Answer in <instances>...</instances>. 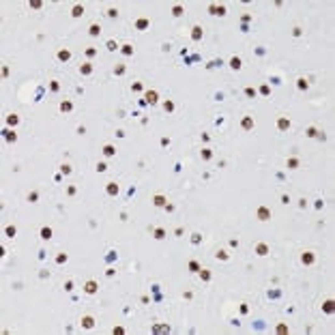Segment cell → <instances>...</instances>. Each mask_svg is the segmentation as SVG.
Returning a JSON list of instances; mask_svg holds the SVG:
<instances>
[{
	"mask_svg": "<svg viewBox=\"0 0 335 335\" xmlns=\"http://www.w3.org/2000/svg\"><path fill=\"white\" fill-rule=\"evenodd\" d=\"M153 204H155V206H159V208H163V206L168 204L166 196H155V198H153Z\"/></svg>",
	"mask_w": 335,
	"mask_h": 335,
	"instance_id": "12",
	"label": "cell"
},
{
	"mask_svg": "<svg viewBox=\"0 0 335 335\" xmlns=\"http://www.w3.org/2000/svg\"><path fill=\"white\" fill-rule=\"evenodd\" d=\"M97 290H99V286H97V281H95V279L86 281V286H84V292H86V294H95Z\"/></svg>",
	"mask_w": 335,
	"mask_h": 335,
	"instance_id": "5",
	"label": "cell"
},
{
	"mask_svg": "<svg viewBox=\"0 0 335 335\" xmlns=\"http://www.w3.org/2000/svg\"><path fill=\"white\" fill-rule=\"evenodd\" d=\"M41 239H45V241L52 239V228H48V226L41 228Z\"/></svg>",
	"mask_w": 335,
	"mask_h": 335,
	"instance_id": "23",
	"label": "cell"
},
{
	"mask_svg": "<svg viewBox=\"0 0 335 335\" xmlns=\"http://www.w3.org/2000/svg\"><path fill=\"white\" fill-rule=\"evenodd\" d=\"M277 129H279V131H288V129H290V120H288L286 116L277 118Z\"/></svg>",
	"mask_w": 335,
	"mask_h": 335,
	"instance_id": "6",
	"label": "cell"
},
{
	"mask_svg": "<svg viewBox=\"0 0 335 335\" xmlns=\"http://www.w3.org/2000/svg\"><path fill=\"white\" fill-rule=\"evenodd\" d=\"M200 279H202V281H208V279H211V271H208V269H200Z\"/></svg>",
	"mask_w": 335,
	"mask_h": 335,
	"instance_id": "30",
	"label": "cell"
},
{
	"mask_svg": "<svg viewBox=\"0 0 335 335\" xmlns=\"http://www.w3.org/2000/svg\"><path fill=\"white\" fill-rule=\"evenodd\" d=\"M4 140H7V142H15V140H17V133L15 131H9V129H4Z\"/></svg>",
	"mask_w": 335,
	"mask_h": 335,
	"instance_id": "20",
	"label": "cell"
},
{
	"mask_svg": "<svg viewBox=\"0 0 335 335\" xmlns=\"http://www.w3.org/2000/svg\"><path fill=\"white\" fill-rule=\"evenodd\" d=\"M247 311H249V307H247V305L243 303V305H241V314H247Z\"/></svg>",
	"mask_w": 335,
	"mask_h": 335,
	"instance_id": "54",
	"label": "cell"
},
{
	"mask_svg": "<svg viewBox=\"0 0 335 335\" xmlns=\"http://www.w3.org/2000/svg\"><path fill=\"white\" fill-rule=\"evenodd\" d=\"M105 170H108V163H105V161H99V163H97V172H105Z\"/></svg>",
	"mask_w": 335,
	"mask_h": 335,
	"instance_id": "39",
	"label": "cell"
},
{
	"mask_svg": "<svg viewBox=\"0 0 335 335\" xmlns=\"http://www.w3.org/2000/svg\"><path fill=\"white\" fill-rule=\"evenodd\" d=\"M256 215H258V219H260V221H269V219H271V208H266V206H260Z\"/></svg>",
	"mask_w": 335,
	"mask_h": 335,
	"instance_id": "3",
	"label": "cell"
},
{
	"mask_svg": "<svg viewBox=\"0 0 335 335\" xmlns=\"http://www.w3.org/2000/svg\"><path fill=\"white\" fill-rule=\"evenodd\" d=\"M105 191H108V196H118V185L116 183H105Z\"/></svg>",
	"mask_w": 335,
	"mask_h": 335,
	"instance_id": "9",
	"label": "cell"
},
{
	"mask_svg": "<svg viewBox=\"0 0 335 335\" xmlns=\"http://www.w3.org/2000/svg\"><path fill=\"white\" fill-rule=\"evenodd\" d=\"M157 101H159V95H157V90H146V93H144V103H150V105H155Z\"/></svg>",
	"mask_w": 335,
	"mask_h": 335,
	"instance_id": "2",
	"label": "cell"
},
{
	"mask_svg": "<svg viewBox=\"0 0 335 335\" xmlns=\"http://www.w3.org/2000/svg\"><path fill=\"white\" fill-rule=\"evenodd\" d=\"M131 90H135V93H138V90H142V84H140V82L131 84Z\"/></svg>",
	"mask_w": 335,
	"mask_h": 335,
	"instance_id": "50",
	"label": "cell"
},
{
	"mask_svg": "<svg viewBox=\"0 0 335 335\" xmlns=\"http://www.w3.org/2000/svg\"><path fill=\"white\" fill-rule=\"evenodd\" d=\"M241 67H243V62H241V58H239V56H232V58H230V69H234V71H239Z\"/></svg>",
	"mask_w": 335,
	"mask_h": 335,
	"instance_id": "10",
	"label": "cell"
},
{
	"mask_svg": "<svg viewBox=\"0 0 335 335\" xmlns=\"http://www.w3.org/2000/svg\"><path fill=\"white\" fill-rule=\"evenodd\" d=\"M114 73H116V75H122V73H125V65H118V67L114 69Z\"/></svg>",
	"mask_w": 335,
	"mask_h": 335,
	"instance_id": "47",
	"label": "cell"
},
{
	"mask_svg": "<svg viewBox=\"0 0 335 335\" xmlns=\"http://www.w3.org/2000/svg\"><path fill=\"white\" fill-rule=\"evenodd\" d=\"M56 262L65 264V262H67V253H58V256H56Z\"/></svg>",
	"mask_w": 335,
	"mask_h": 335,
	"instance_id": "41",
	"label": "cell"
},
{
	"mask_svg": "<svg viewBox=\"0 0 335 335\" xmlns=\"http://www.w3.org/2000/svg\"><path fill=\"white\" fill-rule=\"evenodd\" d=\"M163 110H166L168 114H170V112H174V101H170V99L163 101Z\"/></svg>",
	"mask_w": 335,
	"mask_h": 335,
	"instance_id": "33",
	"label": "cell"
},
{
	"mask_svg": "<svg viewBox=\"0 0 335 335\" xmlns=\"http://www.w3.org/2000/svg\"><path fill=\"white\" fill-rule=\"evenodd\" d=\"M208 13L224 17V15H226V7H224V4H208Z\"/></svg>",
	"mask_w": 335,
	"mask_h": 335,
	"instance_id": "1",
	"label": "cell"
},
{
	"mask_svg": "<svg viewBox=\"0 0 335 335\" xmlns=\"http://www.w3.org/2000/svg\"><path fill=\"white\" fill-rule=\"evenodd\" d=\"M258 93H260V95H264V97H269V95H271V88L264 84V86H260V90H258Z\"/></svg>",
	"mask_w": 335,
	"mask_h": 335,
	"instance_id": "37",
	"label": "cell"
},
{
	"mask_svg": "<svg viewBox=\"0 0 335 335\" xmlns=\"http://www.w3.org/2000/svg\"><path fill=\"white\" fill-rule=\"evenodd\" d=\"M135 28H138V30H146V28H150V20H146V17L135 20Z\"/></svg>",
	"mask_w": 335,
	"mask_h": 335,
	"instance_id": "8",
	"label": "cell"
},
{
	"mask_svg": "<svg viewBox=\"0 0 335 335\" xmlns=\"http://www.w3.org/2000/svg\"><path fill=\"white\" fill-rule=\"evenodd\" d=\"M286 166H288V170H297V168L301 166V161L297 159V157H290V159L286 161Z\"/></svg>",
	"mask_w": 335,
	"mask_h": 335,
	"instance_id": "13",
	"label": "cell"
},
{
	"mask_svg": "<svg viewBox=\"0 0 335 335\" xmlns=\"http://www.w3.org/2000/svg\"><path fill=\"white\" fill-rule=\"evenodd\" d=\"M256 95H258V90H256V88H251V86H247V88H245V97L256 99Z\"/></svg>",
	"mask_w": 335,
	"mask_h": 335,
	"instance_id": "29",
	"label": "cell"
},
{
	"mask_svg": "<svg viewBox=\"0 0 335 335\" xmlns=\"http://www.w3.org/2000/svg\"><path fill=\"white\" fill-rule=\"evenodd\" d=\"M65 290H67V292H71V290H73V281H67V284H65Z\"/></svg>",
	"mask_w": 335,
	"mask_h": 335,
	"instance_id": "53",
	"label": "cell"
},
{
	"mask_svg": "<svg viewBox=\"0 0 335 335\" xmlns=\"http://www.w3.org/2000/svg\"><path fill=\"white\" fill-rule=\"evenodd\" d=\"M7 122H9L11 127H15V125L20 122V116H17V114H9V116H7Z\"/></svg>",
	"mask_w": 335,
	"mask_h": 335,
	"instance_id": "27",
	"label": "cell"
},
{
	"mask_svg": "<svg viewBox=\"0 0 335 335\" xmlns=\"http://www.w3.org/2000/svg\"><path fill=\"white\" fill-rule=\"evenodd\" d=\"M172 15H174V17H180V15H183V7H180V4L172 7Z\"/></svg>",
	"mask_w": 335,
	"mask_h": 335,
	"instance_id": "36",
	"label": "cell"
},
{
	"mask_svg": "<svg viewBox=\"0 0 335 335\" xmlns=\"http://www.w3.org/2000/svg\"><path fill=\"white\" fill-rule=\"evenodd\" d=\"M82 326L84 329H93V326H95V318H93V316H84L82 318Z\"/></svg>",
	"mask_w": 335,
	"mask_h": 335,
	"instance_id": "11",
	"label": "cell"
},
{
	"mask_svg": "<svg viewBox=\"0 0 335 335\" xmlns=\"http://www.w3.org/2000/svg\"><path fill=\"white\" fill-rule=\"evenodd\" d=\"M161 146H170V140H168V138H161Z\"/></svg>",
	"mask_w": 335,
	"mask_h": 335,
	"instance_id": "55",
	"label": "cell"
},
{
	"mask_svg": "<svg viewBox=\"0 0 335 335\" xmlns=\"http://www.w3.org/2000/svg\"><path fill=\"white\" fill-rule=\"evenodd\" d=\"M256 253H258V256H266V253H269V245L258 243V245H256Z\"/></svg>",
	"mask_w": 335,
	"mask_h": 335,
	"instance_id": "17",
	"label": "cell"
},
{
	"mask_svg": "<svg viewBox=\"0 0 335 335\" xmlns=\"http://www.w3.org/2000/svg\"><path fill=\"white\" fill-rule=\"evenodd\" d=\"M322 309L326 311V314H333L335 311V303H333V299H329V301H324V305H322Z\"/></svg>",
	"mask_w": 335,
	"mask_h": 335,
	"instance_id": "18",
	"label": "cell"
},
{
	"mask_svg": "<svg viewBox=\"0 0 335 335\" xmlns=\"http://www.w3.org/2000/svg\"><path fill=\"white\" fill-rule=\"evenodd\" d=\"M191 39L193 41H200V39H202V28H200V26H193L191 28Z\"/></svg>",
	"mask_w": 335,
	"mask_h": 335,
	"instance_id": "14",
	"label": "cell"
},
{
	"mask_svg": "<svg viewBox=\"0 0 335 335\" xmlns=\"http://www.w3.org/2000/svg\"><path fill=\"white\" fill-rule=\"evenodd\" d=\"M103 155L105 157H114L116 155V148H114L112 144H105V146H103Z\"/></svg>",
	"mask_w": 335,
	"mask_h": 335,
	"instance_id": "19",
	"label": "cell"
},
{
	"mask_svg": "<svg viewBox=\"0 0 335 335\" xmlns=\"http://www.w3.org/2000/svg\"><path fill=\"white\" fill-rule=\"evenodd\" d=\"M213 157V150L211 148H202V159H211Z\"/></svg>",
	"mask_w": 335,
	"mask_h": 335,
	"instance_id": "38",
	"label": "cell"
},
{
	"mask_svg": "<svg viewBox=\"0 0 335 335\" xmlns=\"http://www.w3.org/2000/svg\"><path fill=\"white\" fill-rule=\"evenodd\" d=\"M41 4H43V2H39V0H32V2H30L32 9H41Z\"/></svg>",
	"mask_w": 335,
	"mask_h": 335,
	"instance_id": "49",
	"label": "cell"
},
{
	"mask_svg": "<svg viewBox=\"0 0 335 335\" xmlns=\"http://www.w3.org/2000/svg\"><path fill=\"white\" fill-rule=\"evenodd\" d=\"M314 260H316L314 251H305V253L301 256V262H303V264H307V266H309V264H314Z\"/></svg>",
	"mask_w": 335,
	"mask_h": 335,
	"instance_id": "7",
	"label": "cell"
},
{
	"mask_svg": "<svg viewBox=\"0 0 335 335\" xmlns=\"http://www.w3.org/2000/svg\"><path fill=\"white\" fill-rule=\"evenodd\" d=\"M277 333H288V326L286 324H279V326H277Z\"/></svg>",
	"mask_w": 335,
	"mask_h": 335,
	"instance_id": "48",
	"label": "cell"
},
{
	"mask_svg": "<svg viewBox=\"0 0 335 335\" xmlns=\"http://www.w3.org/2000/svg\"><path fill=\"white\" fill-rule=\"evenodd\" d=\"M4 234H7L9 239H13V236L17 234V228H15V226H7V228H4Z\"/></svg>",
	"mask_w": 335,
	"mask_h": 335,
	"instance_id": "24",
	"label": "cell"
},
{
	"mask_svg": "<svg viewBox=\"0 0 335 335\" xmlns=\"http://www.w3.org/2000/svg\"><path fill=\"white\" fill-rule=\"evenodd\" d=\"M71 15H73V17H82V15H84V7H82V4H75V7L71 9Z\"/></svg>",
	"mask_w": 335,
	"mask_h": 335,
	"instance_id": "21",
	"label": "cell"
},
{
	"mask_svg": "<svg viewBox=\"0 0 335 335\" xmlns=\"http://www.w3.org/2000/svg\"><path fill=\"white\" fill-rule=\"evenodd\" d=\"M253 125H256V122H253V116H245V118L241 120V127H243L245 131H251V129H253Z\"/></svg>",
	"mask_w": 335,
	"mask_h": 335,
	"instance_id": "4",
	"label": "cell"
},
{
	"mask_svg": "<svg viewBox=\"0 0 335 335\" xmlns=\"http://www.w3.org/2000/svg\"><path fill=\"white\" fill-rule=\"evenodd\" d=\"M316 135H318V129H316V127H309V129H307V138H316Z\"/></svg>",
	"mask_w": 335,
	"mask_h": 335,
	"instance_id": "42",
	"label": "cell"
},
{
	"mask_svg": "<svg viewBox=\"0 0 335 335\" xmlns=\"http://www.w3.org/2000/svg\"><path fill=\"white\" fill-rule=\"evenodd\" d=\"M86 56H88V58H95V56H97V49H95V48H86Z\"/></svg>",
	"mask_w": 335,
	"mask_h": 335,
	"instance_id": "40",
	"label": "cell"
},
{
	"mask_svg": "<svg viewBox=\"0 0 335 335\" xmlns=\"http://www.w3.org/2000/svg\"><path fill=\"white\" fill-rule=\"evenodd\" d=\"M80 73H82V75H90V73H93V65H90V62L80 65Z\"/></svg>",
	"mask_w": 335,
	"mask_h": 335,
	"instance_id": "16",
	"label": "cell"
},
{
	"mask_svg": "<svg viewBox=\"0 0 335 335\" xmlns=\"http://www.w3.org/2000/svg\"><path fill=\"white\" fill-rule=\"evenodd\" d=\"M153 234H155V239H157V241L166 239V230H163V228H157V230H155V232H153Z\"/></svg>",
	"mask_w": 335,
	"mask_h": 335,
	"instance_id": "31",
	"label": "cell"
},
{
	"mask_svg": "<svg viewBox=\"0 0 335 335\" xmlns=\"http://www.w3.org/2000/svg\"><path fill=\"white\" fill-rule=\"evenodd\" d=\"M49 88H52V90L56 93V90H60V84L56 82V80H52V84H49Z\"/></svg>",
	"mask_w": 335,
	"mask_h": 335,
	"instance_id": "46",
	"label": "cell"
},
{
	"mask_svg": "<svg viewBox=\"0 0 335 335\" xmlns=\"http://www.w3.org/2000/svg\"><path fill=\"white\" fill-rule=\"evenodd\" d=\"M71 110H73L71 101H62V103H60V112H71Z\"/></svg>",
	"mask_w": 335,
	"mask_h": 335,
	"instance_id": "28",
	"label": "cell"
},
{
	"mask_svg": "<svg viewBox=\"0 0 335 335\" xmlns=\"http://www.w3.org/2000/svg\"><path fill=\"white\" fill-rule=\"evenodd\" d=\"M60 172H62V174H71V166H69V163H65V166L60 168Z\"/></svg>",
	"mask_w": 335,
	"mask_h": 335,
	"instance_id": "45",
	"label": "cell"
},
{
	"mask_svg": "<svg viewBox=\"0 0 335 335\" xmlns=\"http://www.w3.org/2000/svg\"><path fill=\"white\" fill-rule=\"evenodd\" d=\"M56 56H58V60L67 62V60L71 58V52H69V49H58V54H56Z\"/></svg>",
	"mask_w": 335,
	"mask_h": 335,
	"instance_id": "15",
	"label": "cell"
},
{
	"mask_svg": "<svg viewBox=\"0 0 335 335\" xmlns=\"http://www.w3.org/2000/svg\"><path fill=\"white\" fill-rule=\"evenodd\" d=\"M215 256H217V260H228V258H230V253H228L226 249H219Z\"/></svg>",
	"mask_w": 335,
	"mask_h": 335,
	"instance_id": "32",
	"label": "cell"
},
{
	"mask_svg": "<svg viewBox=\"0 0 335 335\" xmlns=\"http://www.w3.org/2000/svg\"><path fill=\"white\" fill-rule=\"evenodd\" d=\"M125 333V329L122 326H114V335H122Z\"/></svg>",
	"mask_w": 335,
	"mask_h": 335,
	"instance_id": "51",
	"label": "cell"
},
{
	"mask_svg": "<svg viewBox=\"0 0 335 335\" xmlns=\"http://www.w3.org/2000/svg\"><path fill=\"white\" fill-rule=\"evenodd\" d=\"M105 48H108L110 52H116V49H118V45H116V41H114V39H110L108 43H105Z\"/></svg>",
	"mask_w": 335,
	"mask_h": 335,
	"instance_id": "34",
	"label": "cell"
},
{
	"mask_svg": "<svg viewBox=\"0 0 335 335\" xmlns=\"http://www.w3.org/2000/svg\"><path fill=\"white\" fill-rule=\"evenodd\" d=\"M28 200H30V202H37V200H39V193H37V191H30V193H28Z\"/></svg>",
	"mask_w": 335,
	"mask_h": 335,
	"instance_id": "43",
	"label": "cell"
},
{
	"mask_svg": "<svg viewBox=\"0 0 335 335\" xmlns=\"http://www.w3.org/2000/svg\"><path fill=\"white\" fill-rule=\"evenodd\" d=\"M200 241H202V236H200L198 232H196V234H191V243H193V245H198Z\"/></svg>",
	"mask_w": 335,
	"mask_h": 335,
	"instance_id": "44",
	"label": "cell"
},
{
	"mask_svg": "<svg viewBox=\"0 0 335 335\" xmlns=\"http://www.w3.org/2000/svg\"><path fill=\"white\" fill-rule=\"evenodd\" d=\"M189 271H191V273H200V264L196 262V260H191V262H189Z\"/></svg>",
	"mask_w": 335,
	"mask_h": 335,
	"instance_id": "35",
	"label": "cell"
},
{
	"mask_svg": "<svg viewBox=\"0 0 335 335\" xmlns=\"http://www.w3.org/2000/svg\"><path fill=\"white\" fill-rule=\"evenodd\" d=\"M297 86H299V90H307V88H309V84H307L305 77H299V80H297Z\"/></svg>",
	"mask_w": 335,
	"mask_h": 335,
	"instance_id": "26",
	"label": "cell"
},
{
	"mask_svg": "<svg viewBox=\"0 0 335 335\" xmlns=\"http://www.w3.org/2000/svg\"><path fill=\"white\" fill-rule=\"evenodd\" d=\"M120 52H122L125 56H133V45H129V43H125V45L120 48Z\"/></svg>",
	"mask_w": 335,
	"mask_h": 335,
	"instance_id": "25",
	"label": "cell"
},
{
	"mask_svg": "<svg viewBox=\"0 0 335 335\" xmlns=\"http://www.w3.org/2000/svg\"><path fill=\"white\" fill-rule=\"evenodd\" d=\"M116 15H118L116 9H108V17H116Z\"/></svg>",
	"mask_w": 335,
	"mask_h": 335,
	"instance_id": "52",
	"label": "cell"
},
{
	"mask_svg": "<svg viewBox=\"0 0 335 335\" xmlns=\"http://www.w3.org/2000/svg\"><path fill=\"white\" fill-rule=\"evenodd\" d=\"M99 32H101V26H99V24H90L88 35H90V37H99Z\"/></svg>",
	"mask_w": 335,
	"mask_h": 335,
	"instance_id": "22",
	"label": "cell"
}]
</instances>
